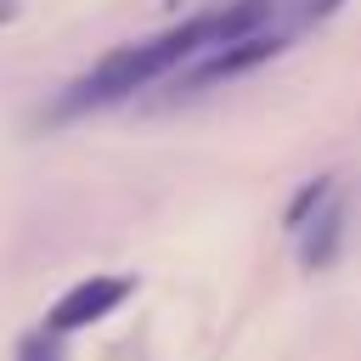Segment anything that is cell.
Segmentation results:
<instances>
[{
	"label": "cell",
	"mask_w": 361,
	"mask_h": 361,
	"mask_svg": "<svg viewBox=\"0 0 361 361\" xmlns=\"http://www.w3.org/2000/svg\"><path fill=\"white\" fill-rule=\"evenodd\" d=\"M214 45H220V17H214V11L186 17V23H175V28L152 34V39L118 45V51H107L85 79H73V85L56 96L51 118H79V113H96V107H118V102H130L135 90L180 73L192 56H203V51H214Z\"/></svg>",
	"instance_id": "cell-1"
},
{
	"label": "cell",
	"mask_w": 361,
	"mask_h": 361,
	"mask_svg": "<svg viewBox=\"0 0 361 361\" xmlns=\"http://www.w3.org/2000/svg\"><path fill=\"white\" fill-rule=\"evenodd\" d=\"M282 45H288V34L254 28V34H243V39H226V45H214V51L192 56L180 85H186V90H209V85H220V79H243V73L265 68L271 56H282Z\"/></svg>",
	"instance_id": "cell-2"
},
{
	"label": "cell",
	"mask_w": 361,
	"mask_h": 361,
	"mask_svg": "<svg viewBox=\"0 0 361 361\" xmlns=\"http://www.w3.org/2000/svg\"><path fill=\"white\" fill-rule=\"evenodd\" d=\"M135 293V276H85V282H73L56 305H51V316H45V327L51 333H79V327H96L102 316H113L124 299Z\"/></svg>",
	"instance_id": "cell-3"
},
{
	"label": "cell",
	"mask_w": 361,
	"mask_h": 361,
	"mask_svg": "<svg viewBox=\"0 0 361 361\" xmlns=\"http://www.w3.org/2000/svg\"><path fill=\"white\" fill-rule=\"evenodd\" d=\"M344 237H350V203L333 192V197L299 226V265H305V271H327V265H338Z\"/></svg>",
	"instance_id": "cell-4"
},
{
	"label": "cell",
	"mask_w": 361,
	"mask_h": 361,
	"mask_svg": "<svg viewBox=\"0 0 361 361\" xmlns=\"http://www.w3.org/2000/svg\"><path fill=\"white\" fill-rule=\"evenodd\" d=\"M327 197H333V175H316V180H305V186L288 197V209H282V226H288V231H299V226H305V220H310V214H316Z\"/></svg>",
	"instance_id": "cell-5"
},
{
	"label": "cell",
	"mask_w": 361,
	"mask_h": 361,
	"mask_svg": "<svg viewBox=\"0 0 361 361\" xmlns=\"http://www.w3.org/2000/svg\"><path fill=\"white\" fill-rule=\"evenodd\" d=\"M17 361H68V344H62V333L39 327V333H28L17 344Z\"/></svg>",
	"instance_id": "cell-6"
},
{
	"label": "cell",
	"mask_w": 361,
	"mask_h": 361,
	"mask_svg": "<svg viewBox=\"0 0 361 361\" xmlns=\"http://www.w3.org/2000/svg\"><path fill=\"white\" fill-rule=\"evenodd\" d=\"M338 6H344V0H305V11H299V28H310V23H327Z\"/></svg>",
	"instance_id": "cell-7"
},
{
	"label": "cell",
	"mask_w": 361,
	"mask_h": 361,
	"mask_svg": "<svg viewBox=\"0 0 361 361\" xmlns=\"http://www.w3.org/2000/svg\"><path fill=\"white\" fill-rule=\"evenodd\" d=\"M11 17H17V6H11V0H0V28H6Z\"/></svg>",
	"instance_id": "cell-8"
}]
</instances>
